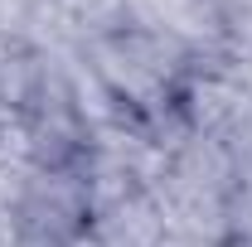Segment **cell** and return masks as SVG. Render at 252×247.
Segmentation results:
<instances>
[{"label": "cell", "instance_id": "7a4b0ae2", "mask_svg": "<svg viewBox=\"0 0 252 247\" xmlns=\"http://www.w3.org/2000/svg\"><path fill=\"white\" fill-rule=\"evenodd\" d=\"M165 214L151 185H107L93 189V214L78 247H160Z\"/></svg>", "mask_w": 252, "mask_h": 247}, {"label": "cell", "instance_id": "3957f363", "mask_svg": "<svg viewBox=\"0 0 252 247\" xmlns=\"http://www.w3.org/2000/svg\"><path fill=\"white\" fill-rule=\"evenodd\" d=\"M233 247H252V170L233 189Z\"/></svg>", "mask_w": 252, "mask_h": 247}, {"label": "cell", "instance_id": "6da1fadb", "mask_svg": "<svg viewBox=\"0 0 252 247\" xmlns=\"http://www.w3.org/2000/svg\"><path fill=\"white\" fill-rule=\"evenodd\" d=\"M78 59L88 63L112 112L126 122H160V117L180 112L189 83L199 73V59L185 44L170 39L160 25H151L136 10H126L117 25L78 44Z\"/></svg>", "mask_w": 252, "mask_h": 247}]
</instances>
